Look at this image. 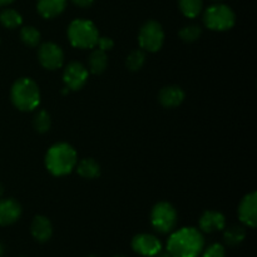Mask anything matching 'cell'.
Returning a JSON list of instances; mask_svg holds the SVG:
<instances>
[{"label":"cell","mask_w":257,"mask_h":257,"mask_svg":"<svg viewBox=\"0 0 257 257\" xmlns=\"http://www.w3.org/2000/svg\"><path fill=\"white\" fill-rule=\"evenodd\" d=\"M0 23L3 24V27L8 28V29H15L22 25L23 18L17 10L4 9L0 13Z\"/></svg>","instance_id":"obj_20"},{"label":"cell","mask_w":257,"mask_h":257,"mask_svg":"<svg viewBox=\"0 0 257 257\" xmlns=\"http://www.w3.org/2000/svg\"><path fill=\"white\" fill-rule=\"evenodd\" d=\"M3 193H4V187H3V185L0 183V197L3 196Z\"/></svg>","instance_id":"obj_32"},{"label":"cell","mask_w":257,"mask_h":257,"mask_svg":"<svg viewBox=\"0 0 257 257\" xmlns=\"http://www.w3.org/2000/svg\"><path fill=\"white\" fill-rule=\"evenodd\" d=\"M138 43L145 52H158L165 43V32H163L162 25L156 20L146 22L140 29Z\"/></svg>","instance_id":"obj_7"},{"label":"cell","mask_w":257,"mask_h":257,"mask_svg":"<svg viewBox=\"0 0 257 257\" xmlns=\"http://www.w3.org/2000/svg\"><path fill=\"white\" fill-rule=\"evenodd\" d=\"M33 125L37 132L47 133L52 127V119H50L49 113L45 110H39L33 119Z\"/></svg>","instance_id":"obj_25"},{"label":"cell","mask_w":257,"mask_h":257,"mask_svg":"<svg viewBox=\"0 0 257 257\" xmlns=\"http://www.w3.org/2000/svg\"><path fill=\"white\" fill-rule=\"evenodd\" d=\"M88 257H99V256H97V255H90V256H88Z\"/></svg>","instance_id":"obj_33"},{"label":"cell","mask_w":257,"mask_h":257,"mask_svg":"<svg viewBox=\"0 0 257 257\" xmlns=\"http://www.w3.org/2000/svg\"><path fill=\"white\" fill-rule=\"evenodd\" d=\"M108 67V57L104 50L94 49L88 59V69L93 74H102Z\"/></svg>","instance_id":"obj_17"},{"label":"cell","mask_w":257,"mask_h":257,"mask_svg":"<svg viewBox=\"0 0 257 257\" xmlns=\"http://www.w3.org/2000/svg\"><path fill=\"white\" fill-rule=\"evenodd\" d=\"M13 2H15V0H0V7H5V5L12 4Z\"/></svg>","instance_id":"obj_29"},{"label":"cell","mask_w":257,"mask_h":257,"mask_svg":"<svg viewBox=\"0 0 257 257\" xmlns=\"http://www.w3.org/2000/svg\"><path fill=\"white\" fill-rule=\"evenodd\" d=\"M97 45H98V49L108 52V50H110L113 48L114 42H113L109 37H99Z\"/></svg>","instance_id":"obj_27"},{"label":"cell","mask_w":257,"mask_h":257,"mask_svg":"<svg viewBox=\"0 0 257 257\" xmlns=\"http://www.w3.org/2000/svg\"><path fill=\"white\" fill-rule=\"evenodd\" d=\"M67 0H38V13L45 19H52L64 12Z\"/></svg>","instance_id":"obj_16"},{"label":"cell","mask_w":257,"mask_h":257,"mask_svg":"<svg viewBox=\"0 0 257 257\" xmlns=\"http://www.w3.org/2000/svg\"><path fill=\"white\" fill-rule=\"evenodd\" d=\"M151 257H170V255L167 253V251H166V252H162V251H161V252L157 253L156 256H151Z\"/></svg>","instance_id":"obj_30"},{"label":"cell","mask_w":257,"mask_h":257,"mask_svg":"<svg viewBox=\"0 0 257 257\" xmlns=\"http://www.w3.org/2000/svg\"><path fill=\"white\" fill-rule=\"evenodd\" d=\"M4 252H5V247H4V245H3L2 241H0V257H3Z\"/></svg>","instance_id":"obj_31"},{"label":"cell","mask_w":257,"mask_h":257,"mask_svg":"<svg viewBox=\"0 0 257 257\" xmlns=\"http://www.w3.org/2000/svg\"><path fill=\"white\" fill-rule=\"evenodd\" d=\"M146 63V53L142 49H136L131 53L125 60V65L131 72H137L145 65Z\"/></svg>","instance_id":"obj_23"},{"label":"cell","mask_w":257,"mask_h":257,"mask_svg":"<svg viewBox=\"0 0 257 257\" xmlns=\"http://www.w3.org/2000/svg\"><path fill=\"white\" fill-rule=\"evenodd\" d=\"M132 248L135 252L140 253L141 256L151 257L156 256L162 251V243L156 237L155 235L151 233H140L136 235L132 238Z\"/></svg>","instance_id":"obj_10"},{"label":"cell","mask_w":257,"mask_h":257,"mask_svg":"<svg viewBox=\"0 0 257 257\" xmlns=\"http://www.w3.org/2000/svg\"><path fill=\"white\" fill-rule=\"evenodd\" d=\"M113 257H124V256H120V255H117V256H113Z\"/></svg>","instance_id":"obj_34"},{"label":"cell","mask_w":257,"mask_h":257,"mask_svg":"<svg viewBox=\"0 0 257 257\" xmlns=\"http://www.w3.org/2000/svg\"><path fill=\"white\" fill-rule=\"evenodd\" d=\"M225 247L221 243H212L203 251L202 257H225Z\"/></svg>","instance_id":"obj_26"},{"label":"cell","mask_w":257,"mask_h":257,"mask_svg":"<svg viewBox=\"0 0 257 257\" xmlns=\"http://www.w3.org/2000/svg\"><path fill=\"white\" fill-rule=\"evenodd\" d=\"M88 80V69L79 62H70L64 68L63 82L68 90H79Z\"/></svg>","instance_id":"obj_9"},{"label":"cell","mask_w":257,"mask_h":257,"mask_svg":"<svg viewBox=\"0 0 257 257\" xmlns=\"http://www.w3.org/2000/svg\"><path fill=\"white\" fill-rule=\"evenodd\" d=\"M30 232H32V236L35 241L40 243L47 242L53 235L52 222L45 216H35L32 221Z\"/></svg>","instance_id":"obj_14"},{"label":"cell","mask_w":257,"mask_h":257,"mask_svg":"<svg viewBox=\"0 0 257 257\" xmlns=\"http://www.w3.org/2000/svg\"><path fill=\"white\" fill-rule=\"evenodd\" d=\"M77 172L80 177L87 178V180H94L100 175V166L93 158H84L80 161L77 166Z\"/></svg>","instance_id":"obj_18"},{"label":"cell","mask_w":257,"mask_h":257,"mask_svg":"<svg viewBox=\"0 0 257 257\" xmlns=\"http://www.w3.org/2000/svg\"><path fill=\"white\" fill-rule=\"evenodd\" d=\"M38 59L43 68L48 70H55L64 64V53L58 44L52 42L44 43L38 49Z\"/></svg>","instance_id":"obj_8"},{"label":"cell","mask_w":257,"mask_h":257,"mask_svg":"<svg viewBox=\"0 0 257 257\" xmlns=\"http://www.w3.org/2000/svg\"><path fill=\"white\" fill-rule=\"evenodd\" d=\"M10 99L14 107L22 112L34 110L40 103L39 87L30 78H20L13 84Z\"/></svg>","instance_id":"obj_3"},{"label":"cell","mask_w":257,"mask_h":257,"mask_svg":"<svg viewBox=\"0 0 257 257\" xmlns=\"http://www.w3.org/2000/svg\"><path fill=\"white\" fill-rule=\"evenodd\" d=\"M68 39L73 47L79 49H92L97 47L99 32L90 20L75 19L68 28Z\"/></svg>","instance_id":"obj_4"},{"label":"cell","mask_w":257,"mask_h":257,"mask_svg":"<svg viewBox=\"0 0 257 257\" xmlns=\"http://www.w3.org/2000/svg\"><path fill=\"white\" fill-rule=\"evenodd\" d=\"M72 2L79 8H89L94 3V0H72Z\"/></svg>","instance_id":"obj_28"},{"label":"cell","mask_w":257,"mask_h":257,"mask_svg":"<svg viewBox=\"0 0 257 257\" xmlns=\"http://www.w3.org/2000/svg\"><path fill=\"white\" fill-rule=\"evenodd\" d=\"M205 247V238L195 227H183L170 236L167 253L170 257H198Z\"/></svg>","instance_id":"obj_1"},{"label":"cell","mask_w":257,"mask_h":257,"mask_svg":"<svg viewBox=\"0 0 257 257\" xmlns=\"http://www.w3.org/2000/svg\"><path fill=\"white\" fill-rule=\"evenodd\" d=\"M246 237V230L242 226H231L223 232V241L227 246H238Z\"/></svg>","instance_id":"obj_19"},{"label":"cell","mask_w":257,"mask_h":257,"mask_svg":"<svg viewBox=\"0 0 257 257\" xmlns=\"http://www.w3.org/2000/svg\"><path fill=\"white\" fill-rule=\"evenodd\" d=\"M236 17L233 10L225 4L211 5L203 14V23L210 30L226 32L235 25Z\"/></svg>","instance_id":"obj_5"},{"label":"cell","mask_w":257,"mask_h":257,"mask_svg":"<svg viewBox=\"0 0 257 257\" xmlns=\"http://www.w3.org/2000/svg\"><path fill=\"white\" fill-rule=\"evenodd\" d=\"M185 92L178 85H168L162 88L158 94V100L165 108H177L185 100Z\"/></svg>","instance_id":"obj_15"},{"label":"cell","mask_w":257,"mask_h":257,"mask_svg":"<svg viewBox=\"0 0 257 257\" xmlns=\"http://www.w3.org/2000/svg\"><path fill=\"white\" fill-rule=\"evenodd\" d=\"M238 218L245 226L255 228L257 225V193L251 192L242 198L238 206Z\"/></svg>","instance_id":"obj_11"},{"label":"cell","mask_w":257,"mask_h":257,"mask_svg":"<svg viewBox=\"0 0 257 257\" xmlns=\"http://www.w3.org/2000/svg\"><path fill=\"white\" fill-rule=\"evenodd\" d=\"M20 39L25 45L34 48L40 43V33L39 30L35 29L32 25H27V27H23L22 30H20Z\"/></svg>","instance_id":"obj_22"},{"label":"cell","mask_w":257,"mask_h":257,"mask_svg":"<svg viewBox=\"0 0 257 257\" xmlns=\"http://www.w3.org/2000/svg\"><path fill=\"white\" fill-rule=\"evenodd\" d=\"M178 7L182 14L187 18H196L203 8L202 0H178Z\"/></svg>","instance_id":"obj_21"},{"label":"cell","mask_w":257,"mask_h":257,"mask_svg":"<svg viewBox=\"0 0 257 257\" xmlns=\"http://www.w3.org/2000/svg\"><path fill=\"white\" fill-rule=\"evenodd\" d=\"M200 230L205 233H212L222 231L226 227V218L218 211H206L198 221Z\"/></svg>","instance_id":"obj_13"},{"label":"cell","mask_w":257,"mask_h":257,"mask_svg":"<svg viewBox=\"0 0 257 257\" xmlns=\"http://www.w3.org/2000/svg\"><path fill=\"white\" fill-rule=\"evenodd\" d=\"M151 225L161 235L171 233L177 225V211L170 202H158L151 211Z\"/></svg>","instance_id":"obj_6"},{"label":"cell","mask_w":257,"mask_h":257,"mask_svg":"<svg viewBox=\"0 0 257 257\" xmlns=\"http://www.w3.org/2000/svg\"><path fill=\"white\" fill-rule=\"evenodd\" d=\"M201 34H202V29H201L200 25L197 24H190L183 27L180 30L178 35H180L181 39L186 43H193L196 40L200 39Z\"/></svg>","instance_id":"obj_24"},{"label":"cell","mask_w":257,"mask_h":257,"mask_svg":"<svg viewBox=\"0 0 257 257\" xmlns=\"http://www.w3.org/2000/svg\"><path fill=\"white\" fill-rule=\"evenodd\" d=\"M77 166V152L70 145L55 143L45 155V167L53 176H67Z\"/></svg>","instance_id":"obj_2"},{"label":"cell","mask_w":257,"mask_h":257,"mask_svg":"<svg viewBox=\"0 0 257 257\" xmlns=\"http://www.w3.org/2000/svg\"><path fill=\"white\" fill-rule=\"evenodd\" d=\"M22 216V206L13 198H0V226H10Z\"/></svg>","instance_id":"obj_12"}]
</instances>
